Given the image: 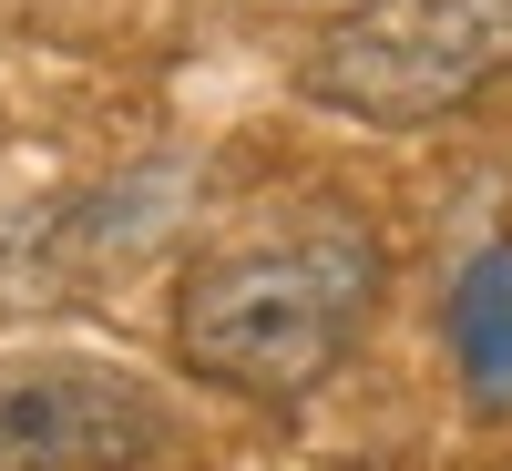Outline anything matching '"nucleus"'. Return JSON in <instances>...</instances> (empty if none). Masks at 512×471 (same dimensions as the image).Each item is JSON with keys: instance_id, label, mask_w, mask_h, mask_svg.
<instances>
[{"instance_id": "1", "label": "nucleus", "mask_w": 512, "mask_h": 471, "mask_svg": "<svg viewBox=\"0 0 512 471\" xmlns=\"http://www.w3.org/2000/svg\"><path fill=\"white\" fill-rule=\"evenodd\" d=\"M390 256L359 216H287L205 246L175 277V359L236 400H308L379 318Z\"/></svg>"}, {"instance_id": "2", "label": "nucleus", "mask_w": 512, "mask_h": 471, "mask_svg": "<svg viewBox=\"0 0 512 471\" xmlns=\"http://www.w3.org/2000/svg\"><path fill=\"white\" fill-rule=\"evenodd\" d=\"M297 82L349 123H441L512 82V0H359L318 31Z\"/></svg>"}, {"instance_id": "3", "label": "nucleus", "mask_w": 512, "mask_h": 471, "mask_svg": "<svg viewBox=\"0 0 512 471\" xmlns=\"http://www.w3.org/2000/svg\"><path fill=\"white\" fill-rule=\"evenodd\" d=\"M154 451H164L154 379L82 349L0 359V471H134Z\"/></svg>"}, {"instance_id": "4", "label": "nucleus", "mask_w": 512, "mask_h": 471, "mask_svg": "<svg viewBox=\"0 0 512 471\" xmlns=\"http://www.w3.org/2000/svg\"><path fill=\"white\" fill-rule=\"evenodd\" d=\"M451 369L472 410H512V236H492L472 267L451 277Z\"/></svg>"}]
</instances>
